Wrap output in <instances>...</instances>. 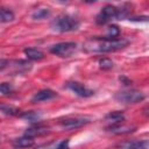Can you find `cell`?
Wrapping results in <instances>:
<instances>
[{
  "label": "cell",
  "mask_w": 149,
  "mask_h": 149,
  "mask_svg": "<svg viewBox=\"0 0 149 149\" xmlns=\"http://www.w3.org/2000/svg\"><path fill=\"white\" fill-rule=\"evenodd\" d=\"M13 20H14V13L8 8L0 7V22L7 23V22H12Z\"/></svg>",
  "instance_id": "2e32d148"
},
{
  "label": "cell",
  "mask_w": 149,
  "mask_h": 149,
  "mask_svg": "<svg viewBox=\"0 0 149 149\" xmlns=\"http://www.w3.org/2000/svg\"><path fill=\"white\" fill-rule=\"evenodd\" d=\"M20 118L27 119L28 121H37L40 119V115L37 113H35V112H22Z\"/></svg>",
  "instance_id": "44dd1931"
},
{
  "label": "cell",
  "mask_w": 149,
  "mask_h": 149,
  "mask_svg": "<svg viewBox=\"0 0 149 149\" xmlns=\"http://www.w3.org/2000/svg\"><path fill=\"white\" fill-rule=\"evenodd\" d=\"M49 133V127L44 126V125H41V123H36V125H33L31 127L27 128L24 135L26 136H29V137H36V136H42V135H45Z\"/></svg>",
  "instance_id": "30bf717a"
},
{
  "label": "cell",
  "mask_w": 149,
  "mask_h": 149,
  "mask_svg": "<svg viewBox=\"0 0 149 149\" xmlns=\"http://www.w3.org/2000/svg\"><path fill=\"white\" fill-rule=\"evenodd\" d=\"M49 16H50V9L49 8H38L31 15V17L34 20H44Z\"/></svg>",
  "instance_id": "e0dca14e"
},
{
  "label": "cell",
  "mask_w": 149,
  "mask_h": 149,
  "mask_svg": "<svg viewBox=\"0 0 149 149\" xmlns=\"http://www.w3.org/2000/svg\"><path fill=\"white\" fill-rule=\"evenodd\" d=\"M146 98L144 93L140 92V91H136V90H128V91H121V92H118L115 95H114V99L121 104H137V102H141L143 101Z\"/></svg>",
  "instance_id": "3957f363"
},
{
  "label": "cell",
  "mask_w": 149,
  "mask_h": 149,
  "mask_svg": "<svg viewBox=\"0 0 149 149\" xmlns=\"http://www.w3.org/2000/svg\"><path fill=\"white\" fill-rule=\"evenodd\" d=\"M80 22L78 19H76L74 16L68 15V14H63L57 16L52 23L51 27L54 30L59 31V33H68V31H74L79 28Z\"/></svg>",
  "instance_id": "7a4b0ae2"
},
{
  "label": "cell",
  "mask_w": 149,
  "mask_h": 149,
  "mask_svg": "<svg viewBox=\"0 0 149 149\" xmlns=\"http://www.w3.org/2000/svg\"><path fill=\"white\" fill-rule=\"evenodd\" d=\"M23 52L30 61H41L44 58V52L37 48H26Z\"/></svg>",
  "instance_id": "4fadbf2b"
},
{
  "label": "cell",
  "mask_w": 149,
  "mask_h": 149,
  "mask_svg": "<svg viewBox=\"0 0 149 149\" xmlns=\"http://www.w3.org/2000/svg\"><path fill=\"white\" fill-rule=\"evenodd\" d=\"M76 49H77V44L74 42H61V43L51 45L50 47V52L56 55V56L68 58V57L73 55Z\"/></svg>",
  "instance_id": "277c9868"
},
{
  "label": "cell",
  "mask_w": 149,
  "mask_h": 149,
  "mask_svg": "<svg viewBox=\"0 0 149 149\" xmlns=\"http://www.w3.org/2000/svg\"><path fill=\"white\" fill-rule=\"evenodd\" d=\"M56 92L50 90V88H44V90H41L38 92H36L34 94V97L31 98V102L36 104V102H42V101H48V100H51L54 98H56Z\"/></svg>",
  "instance_id": "9c48e42d"
},
{
  "label": "cell",
  "mask_w": 149,
  "mask_h": 149,
  "mask_svg": "<svg viewBox=\"0 0 149 149\" xmlns=\"http://www.w3.org/2000/svg\"><path fill=\"white\" fill-rule=\"evenodd\" d=\"M35 143V140L33 137H29V136H26L23 135L22 137H19V139H15L13 141V147L16 148V149H22V148H30L33 147Z\"/></svg>",
  "instance_id": "7c38bea8"
},
{
  "label": "cell",
  "mask_w": 149,
  "mask_h": 149,
  "mask_svg": "<svg viewBox=\"0 0 149 149\" xmlns=\"http://www.w3.org/2000/svg\"><path fill=\"white\" fill-rule=\"evenodd\" d=\"M125 114L122 112H119V111H114V112H109L106 116H105V120L109 123V126H113V125H120L125 121Z\"/></svg>",
  "instance_id": "8fae6325"
},
{
  "label": "cell",
  "mask_w": 149,
  "mask_h": 149,
  "mask_svg": "<svg viewBox=\"0 0 149 149\" xmlns=\"http://www.w3.org/2000/svg\"><path fill=\"white\" fill-rule=\"evenodd\" d=\"M55 149H70V147H69V140H63Z\"/></svg>",
  "instance_id": "7402d4cb"
},
{
  "label": "cell",
  "mask_w": 149,
  "mask_h": 149,
  "mask_svg": "<svg viewBox=\"0 0 149 149\" xmlns=\"http://www.w3.org/2000/svg\"><path fill=\"white\" fill-rule=\"evenodd\" d=\"M0 112H2L6 115H9V116H21L23 111H21L20 108H17L15 106L8 105V104H0Z\"/></svg>",
  "instance_id": "5bb4252c"
},
{
  "label": "cell",
  "mask_w": 149,
  "mask_h": 149,
  "mask_svg": "<svg viewBox=\"0 0 149 149\" xmlns=\"http://www.w3.org/2000/svg\"><path fill=\"white\" fill-rule=\"evenodd\" d=\"M8 66V61L7 59H3V58H0V71L6 69Z\"/></svg>",
  "instance_id": "603a6c76"
},
{
  "label": "cell",
  "mask_w": 149,
  "mask_h": 149,
  "mask_svg": "<svg viewBox=\"0 0 149 149\" xmlns=\"http://www.w3.org/2000/svg\"><path fill=\"white\" fill-rule=\"evenodd\" d=\"M66 87L81 98H88L94 94V92L91 88L86 87L85 85H83L78 81H69V83H66Z\"/></svg>",
  "instance_id": "52a82bcc"
},
{
  "label": "cell",
  "mask_w": 149,
  "mask_h": 149,
  "mask_svg": "<svg viewBox=\"0 0 149 149\" xmlns=\"http://www.w3.org/2000/svg\"><path fill=\"white\" fill-rule=\"evenodd\" d=\"M106 129L108 132H111L113 134H118V135H120V134H128V133H132V132L135 130L134 127H128V126H125V125H121V123L120 125L108 126Z\"/></svg>",
  "instance_id": "9a60e30c"
},
{
  "label": "cell",
  "mask_w": 149,
  "mask_h": 149,
  "mask_svg": "<svg viewBox=\"0 0 149 149\" xmlns=\"http://www.w3.org/2000/svg\"><path fill=\"white\" fill-rule=\"evenodd\" d=\"M14 86L9 83H0V93L3 95H12L14 93Z\"/></svg>",
  "instance_id": "ac0fdd59"
},
{
  "label": "cell",
  "mask_w": 149,
  "mask_h": 149,
  "mask_svg": "<svg viewBox=\"0 0 149 149\" xmlns=\"http://www.w3.org/2000/svg\"><path fill=\"white\" fill-rule=\"evenodd\" d=\"M113 62L109 59V58H101V59H99V66H100V69H102V70H111L112 68H113Z\"/></svg>",
  "instance_id": "ffe728a7"
},
{
  "label": "cell",
  "mask_w": 149,
  "mask_h": 149,
  "mask_svg": "<svg viewBox=\"0 0 149 149\" xmlns=\"http://www.w3.org/2000/svg\"><path fill=\"white\" fill-rule=\"evenodd\" d=\"M120 81H122L125 85H130V84H132V80H130V79H128V78H126L125 76L120 77Z\"/></svg>",
  "instance_id": "cb8c5ba5"
},
{
  "label": "cell",
  "mask_w": 149,
  "mask_h": 149,
  "mask_svg": "<svg viewBox=\"0 0 149 149\" xmlns=\"http://www.w3.org/2000/svg\"><path fill=\"white\" fill-rule=\"evenodd\" d=\"M116 13H118V8L113 5H106L105 7L101 8V10L99 12V14L95 17V22L100 26L108 23L109 21H112L113 19H116Z\"/></svg>",
  "instance_id": "5b68a950"
},
{
  "label": "cell",
  "mask_w": 149,
  "mask_h": 149,
  "mask_svg": "<svg viewBox=\"0 0 149 149\" xmlns=\"http://www.w3.org/2000/svg\"><path fill=\"white\" fill-rule=\"evenodd\" d=\"M119 35H120V28L118 26H115V24L108 26L106 37H108V38H118Z\"/></svg>",
  "instance_id": "d6986e66"
},
{
  "label": "cell",
  "mask_w": 149,
  "mask_h": 149,
  "mask_svg": "<svg viewBox=\"0 0 149 149\" xmlns=\"http://www.w3.org/2000/svg\"><path fill=\"white\" fill-rule=\"evenodd\" d=\"M88 122H90V119L85 116H71V118H65L61 120L59 125L65 130H73V129H78L85 126Z\"/></svg>",
  "instance_id": "8992f818"
},
{
  "label": "cell",
  "mask_w": 149,
  "mask_h": 149,
  "mask_svg": "<svg viewBox=\"0 0 149 149\" xmlns=\"http://www.w3.org/2000/svg\"><path fill=\"white\" fill-rule=\"evenodd\" d=\"M128 44L129 41L122 37L108 38L106 36H93L84 43V50L86 52H113L126 48Z\"/></svg>",
  "instance_id": "6da1fadb"
},
{
  "label": "cell",
  "mask_w": 149,
  "mask_h": 149,
  "mask_svg": "<svg viewBox=\"0 0 149 149\" xmlns=\"http://www.w3.org/2000/svg\"><path fill=\"white\" fill-rule=\"evenodd\" d=\"M118 149H149L148 140H133L123 141L116 146Z\"/></svg>",
  "instance_id": "ba28073f"
}]
</instances>
